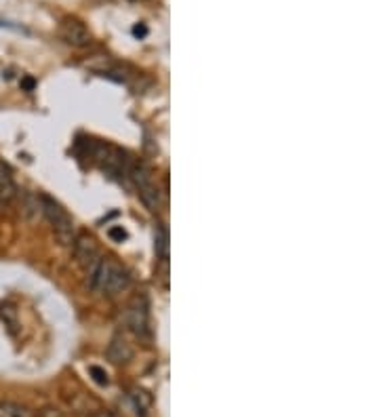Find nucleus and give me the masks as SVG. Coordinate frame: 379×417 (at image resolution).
<instances>
[{
    "mask_svg": "<svg viewBox=\"0 0 379 417\" xmlns=\"http://www.w3.org/2000/svg\"><path fill=\"white\" fill-rule=\"evenodd\" d=\"M15 196H17V186L11 177V171L4 162H0V203L8 205L15 200Z\"/></svg>",
    "mask_w": 379,
    "mask_h": 417,
    "instance_id": "9",
    "label": "nucleus"
},
{
    "mask_svg": "<svg viewBox=\"0 0 379 417\" xmlns=\"http://www.w3.org/2000/svg\"><path fill=\"white\" fill-rule=\"evenodd\" d=\"M93 158L97 160V165L110 173V175H120L124 173L127 175V169H129V160L124 156L122 150H118L116 146H110V143H93Z\"/></svg>",
    "mask_w": 379,
    "mask_h": 417,
    "instance_id": "4",
    "label": "nucleus"
},
{
    "mask_svg": "<svg viewBox=\"0 0 379 417\" xmlns=\"http://www.w3.org/2000/svg\"><path fill=\"white\" fill-rule=\"evenodd\" d=\"M131 401H133V405H135V409H137L139 416H146L148 409H150V405H152L150 394L143 392V390H133V392H131Z\"/></svg>",
    "mask_w": 379,
    "mask_h": 417,
    "instance_id": "10",
    "label": "nucleus"
},
{
    "mask_svg": "<svg viewBox=\"0 0 379 417\" xmlns=\"http://www.w3.org/2000/svg\"><path fill=\"white\" fill-rule=\"evenodd\" d=\"M0 417H32L27 409L15 403H0Z\"/></svg>",
    "mask_w": 379,
    "mask_h": 417,
    "instance_id": "12",
    "label": "nucleus"
},
{
    "mask_svg": "<svg viewBox=\"0 0 379 417\" xmlns=\"http://www.w3.org/2000/svg\"><path fill=\"white\" fill-rule=\"evenodd\" d=\"M40 207H42V213L53 228V234H55L57 243L63 245V247L72 245V240L76 238V226H74L72 217L68 215V211L49 196H40Z\"/></svg>",
    "mask_w": 379,
    "mask_h": 417,
    "instance_id": "2",
    "label": "nucleus"
},
{
    "mask_svg": "<svg viewBox=\"0 0 379 417\" xmlns=\"http://www.w3.org/2000/svg\"><path fill=\"white\" fill-rule=\"evenodd\" d=\"M89 371L95 376V382H97V384H108V376H105L99 367H91Z\"/></svg>",
    "mask_w": 379,
    "mask_h": 417,
    "instance_id": "14",
    "label": "nucleus"
},
{
    "mask_svg": "<svg viewBox=\"0 0 379 417\" xmlns=\"http://www.w3.org/2000/svg\"><path fill=\"white\" fill-rule=\"evenodd\" d=\"M127 175L131 177L133 186L137 188V194L139 198L143 200V205L152 211L158 209L160 205V192H158V186L154 184V177L150 173V169L139 162V160H129V169H127Z\"/></svg>",
    "mask_w": 379,
    "mask_h": 417,
    "instance_id": "3",
    "label": "nucleus"
},
{
    "mask_svg": "<svg viewBox=\"0 0 379 417\" xmlns=\"http://www.w3.org/2000/svg\"><path fill=\"white\" fill-rule=\"evenodd\" d=\"M110 238H114V240H120V243H122V240L127 238V232H124L122 228H112V230H110Z\"/></svg>",
    "mask_w": 379,
    "mask_h": 417,
    "instance_id": "15",
    "label": "nucleus"
},
{
    "mask_svg": "<svg viewBox=\"0 0 379 417\" xmlns=\"http://www.w3.org/2000/svg\"><path fill=\"white\" fill-rule=\"evenodd\" d=\"M169 236H167V230L165 228H158V234H156V251L160 253L162 259H167L169 255Z\"/></svg>",
    "mask_w": 379,
    "mask_h": 417,
    "instance_id": "13",
    "label": "nucleus"
},
{
    "mask_svg": "<svg viewBox=\"0 0 379 417\" xmlns=\"http://www.w3.org/2000/svg\"><path fill=\"white\" fill-rule=\"evenodd\" d=\"M89 285L95 291L108 293V295H116L124 289H129L131 285V276L127 274V270L122 266H118L112 259H99L89 272Z\"/></svg>",
    "mask_w": 379,
    "mask_h": 417,
    "instance_id": "1",
    "label": "nucleus"
},
{
    "mask_svg": "<svg viewBox=\"0 0 379 417\" xmlns=\"http://www.w3.org/2000/svg\"><path fill=\"white\" fill-rule=\"evenodd\" d=\"M23 215L27 217V219H32L34 215H38L40 211H42V207H40V198H36L34 194H30V192H25L23 194Z\"/></svg>",
    "mask_w": 379,
    "mask_h": 417,
    "instance_id": "11",
    "label": "nucleus"
},
{
    "mask_svg": "<svg viewBox=\"0 0 379 417\" xmlns=\"http://www.w3.org/2000/svg\"><path fill=\"white\" fill-rule=\"evenodd\" d=\"M72 247H74V257H76L78 266H82L86 272L101 259V251L89 234H78L72 240Z\"/></svg>",
    "mask_w": 379,
    "mask_h": 417,
    "instance_id": "6",
    "label": "nucleus"
},
{
    "mask_svg": "<svg viewBox=\"0 0 379 417\" xmlns=\"http://www.w3.org/2000/svg\"><path fill=\"white\" fill-rule=\"evenodd\" d=\"M133 34H135L137 38H143V36L148 34V27H146V25H135V27H133Z\"/></svg>",
    "mask_w": 379,
    "mask_h": 417,
    "instance_id": "17",
    "label": "nucleus"
},
{
    "mask_svg": "<svg viewBox=\"0 0 379 417\" xmlns=\"http://www.w3.org/2000/svg\"><path fill=\"white\" fill-rule=\"evenodd\" d=\"M59 34L61 38L70 44V46H76V49H82L91 42V32L89 27L80 21V19H74V17H68L61 21V27H59Z\"/></svg>",
    "mask_w": 379,
    "mask_h": 417,
    "instance_id": "7",
    "label": "nucleus"
},
{
    "mask_svg": "<svg viewBox=\"0 0 379 417\" xmlns=\"http://www.w3.org/2000/svg\"><path fill=\"white\" fill-rule=\"evenodd\" d=\"M40 417H65L59 409H44L42 413H40Z\"/></svg>",
    "mask_w": 379,
    "mask_h": 417,
    "instance_id": "16",
    "label": "nucleus"
},
{
    "mask_svg": "<svg viewBox=\"0 0 379 417\" xmlns=\"http://www.w3.org/2000/svg\"><path fill=\"white\" fill-rule=\"evenodd\" d=\"M89 417H110V416H89Z\"/></svg>",
    "mask_w": 379,
    "mask_h": 417,
    "instance_id": "18",
    "label": "nucleus"
},
{
    "mask_svg": "<svg viewBox=\"0 0 379 417\" xmlns=\"http://www.w3.org/2000/svg\"><path fill=\"white\" fill-rule=\"evenodd\" d=\"M135 2H139V0H135Z\"/></svg>",
    "mask_w": 379,
    "mask_h": 417,
    "instance_id": "19",
    "label": "nucleus"
},
{
    "mask_svg": "<svg viewBox=\"0 0 379 417\" xmlns=\"http://www.w3.org/2000/svg\"><path fill=\"white\" fill-rule=\"evenodd\" d=\"M105 357H108V361L114 363V365H124V363H129V361L133 359V348L129 346L127 340L114 338V340L110 342L108 350H105Z\"/></svg>",
    "mask_w": 379,
    "mask_h": 417,
    "instance_id": "8",
    "label": "nucleus"
},
{
    "mask_svg": "<svg viewBox=\"0 0 379 417\" xmlns=\"http://www.w3.org/2000/svg\"><path fill=\"white\" fill-rule=\"evenodd\" d=\"M122 323L131 333L139 338L148 333V304L143 297H135L127 306V310L122 312Z\"/></svg>",
    "mask_w": 379,
    "mask_h": 417,
    "instance_id": "5",
    "label": "nucleus"
}]
</instances>
